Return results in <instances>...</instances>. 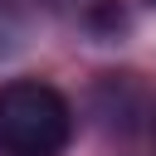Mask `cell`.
<instances>
[{
  "mask_svg": "<svg viewBox=\"0 0 156 156\" xmlns=\"http://www.w3.org/2000/svg\"><path fill=\"white\" fill-rule=\"evenodd\" d=\"M146 5H151V10H156V0H146Z\"/></svg>",
  "mask_w": 156,
  "mask_h": 156,
  "instance_id": "2",
  "label": "cell"
},
{
  "mask_svg": "<svg viewBox=\"0 0 156 156\" xmlns=\"http://www.w3.org/2000/svg\"><path fill=\"white\" fill-rule=\"evenodd\" d=\"M73 141V107L54 83H0V156H63Z\"/></svg>",
  "mask_w": 156,
  "mask_h": 156,
  "instance_id": "1",
  "label": "cell"
}]
</instances>
